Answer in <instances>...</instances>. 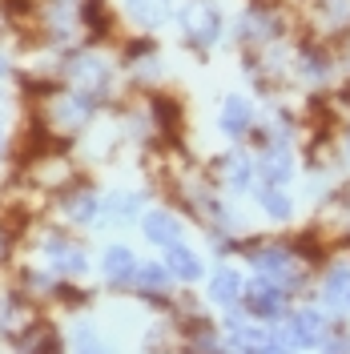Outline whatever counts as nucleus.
<instances>
[{"label":"nucleus","instance_id":"obj_1","mask_svg":"<svg viewBox=\"0 0 350 354\" xmlns=\"http://www.w3.org/2000/svg\"><path fill=\"white\" fill-rule=\"evenodd\" d=\"M330 326H326V314L314 306H302L286 318V326L278 330V342L294 346V351H314V346H326Z\"/></svg>","mask_w":350,"mask_h":354},{"label":"nucleus","instance_id":"obj_2","mask_svg":"<svg viewBox=\"0 0 350 354\" xmlns=\"http://www.w3.org/2000/svg\"><path fill=\"white\" fill-rule=\"evenodd\" d=\"M241 302H246V310H250L254 318H270V322H274V318L286 314V286H278V282H270V278L258 274V278L246 286V298H241Z\"/></svg>","mask_w":350,"mask_h":354},{"label":"nucleus","instance_id":"obj_3","mask_svg":"<svg viewBox=\"0 0 350 354\" xmlns=\"http://www.w3.org/2000/svg\"><path fill=\"white\" fill-rule=\"evenodd\" d=\"M250 262L254 270L270 278V282H278V286H298V262H294V254L290 250H278V245H270V250H258V254H250Z\"/></svg>","mask_w":350,"mask_h":354},{"label":"nucleus","instance_id":"obj_4","mask_svg":"<svg viewBox=\"0 0 350 354\" xmlns=\"http://www.w3.org/2000/svg\"><path fill=\"white\" fill-rule=\"evenodd\" d=\"M181 28L194 44H214L221 37V17L214 4H190L181 12Z\"/></svg>","mask_w":350,"mask_h":354},{"label":"nucleus","instance_id":"obj_5","mask_svg":"<svg viewBox=\"0 0 350 354\" xmlns=\"http://www.w3.org/2000/svg\"><path fill=\"white\" fill-rule=\"evenodd\" d=\"M258 174H262L266 185H286L290 174H294V157H290V145H286V137H270V149L262 153L258 161Z\"/></svg>","mask_w":350,"mask_h":354},{"label":"nucleus","instance_id":"obj_6","mask_svg":"<svg viewBox=\"0 0 350 354\" xmlns=\"http://www.w3.org/2000/svg\"><path fill=\"white\" fill-rule=\"evenodd\" d=\"M210 298L218 302V306H225V310H234L246 298V286H241V274L238 270H230V266H221L218 274L210 278Z\"/></svg>","mask_w":350,"mask_h":354},{"label":"nucleus","instance_id":"obj_7","mask_svg":"<svg viewBox=\"0 0 350 354\" xmlns=\"http://www.w3.org/2000/svg\"><path fill=\"white\" fill-rule=\"evenodd\" d=\"M322 302L334 314H350V266H334L322 282Z\"/></svg>","mask_w":350,"mask_h":354},{"label":"nucleus","instance_id":"obj_8","mask_svg":"<svg viewBox=\"0 0 350 354\" xmlns=\"http://www.w3.org/2000/svg\"><path fill=\"white\" fill-rule=\"evenodd\" d=\"M298 68H302V77H306L310 85H326L330 77H334V61H330V53L322 44H306L298 53Z\"/></svg>","mask_w":350,"mask_h":354},{"label":"nucleus","instance_id":"obj_9","mask_svg":"<svg viewBox=\"0 0 350 354\" xmlns=\"http://www.w3.org/2000/svg\"><path fill=\"white\" fill-rule=\"evenodd\" d=\"M145 238L154 245H181V221L174 218V214H161V209H154V214H145Z\"/></svg>","mask_w":350,"mask_h":354},{"label":"nucleus","instance_id":"obj_10","mask_svg":"<svg viewBox=\"0 0 350 354\" xmlns=\"http://www.w3.org/2000/svg\"><path fill=\"white\" fill-rule=\"evenodd\" d=\"M221 133H230V137H241V133L250 129V121H254V105L246 101V97H230L225 105H221Z\"/></svg>","mask_w":350,"mask_h":354},{"label":"nucleus","instance_id":"obj_11","mask_svg":"<svg viewBox=\"0 0 350 354\" xmlns=\"http://www.w3.org/2000/svg\"><path fill=\"white\" fill-rule=\"evenodd\" d=\"M125 4H129V17L141 21L145 28H157V24H165L174 17V4L169 0H125Z\"/></svg>","mask_w":350,"mask_h":354},{"label":"nucleus","instance_id":"obj_12","mask_svg":"<svg viewBox=\"0 0 350 354\" xmlns=\"http://www.w3.org/2000/svg\"><path fill=\"white\" fill-rule=\"evenodd\" d=\"M48 258H53V270H61V274H81L85 270V254L77 245H68L65 238H48Z\"/></svg>","mask_w":350,"mask_h":354},{"label":"nucleus","instance_id":"obj_13","mask_svg":"<svg viewBox=\"0 0 350 354\" xmlns=\"http://www.w3.org/2000/svg\"><path fill=\"white\" fill-rule=\"evenodd\" d=\"M133 274H137L133 250H125V245H109V250H105V278L117 286V282H129Z\"/></svg>","mask_w":350,"mask_h":354},{"label":"nucleus","instance_id":"obj_14","mask_svg":"<svg viewBox=\"0 0 350 354\" xmlns=\"http://www.w3.org/2000/svg\"><path fill=\"white\" fill-rule=\"evenodd\" d=\"M61 205H65V214L73 221H81V225H89V221L97 218V198H93V194H89V189H77V194H68L65 201H61Z\"/></svg>","mask_w":350,"mask_h":354},{"label":"nucleus","instance_id":"obj_15","mask_svg":"<svg viewBox=\"0 0 350 354\" xmlns=\"http://www.w3.org/2000/svg\"><path fill=\"white\" fill-rule=\"evenodd\" d=\"M169 274L185 278V282H197V278H201V262H197V254L181 250V245H169Z\"/></svg>","mask_w":350,"mask_h":354},{"label":"nucleus","instance_id":"obj_16","mask_svg":"<svg viewBox=\"0 0 350 354\" xmlns=\"http://www.w3.org/2000/svg\"><path fill=\"white\" fill-rule=\"evenodd\" d=\"M258 201H262V209H266V214H270L274 221H286L290 214H294V201L286 198V189H282V185H266V189H262V198H258Z\"/></svg>","mask_w":350,"mask_h":354},{"label":"nucleus","instance_id":"obj_17","mask_svg":"<svg viewBox=\"0 0 350 354\" xmlns=\"http://www.w3.org/2000/svg\"><path fill=\"white\" fill-rule=\"evenodd\" d=\"M330 17H334V28H350V0H322Z\"/></svg>","mask_w":350,"mask_h":354},{"label":"nucleus","instance_id":"obj_18","mask_svg":"<svg viewBox=\"0 0 350 354\" xmlns=\"http://www.w3.org/2000/svg\"><path fill=\"white\" fill-rule=\"evenodd\" d=\"M137 274H141V286L145 290H161L165 286V274H169V270H161V266H141V270H137Z\"/></svg>","mask_w":350,"mask_h":354},{"label":"nucleus","instance_id":"obj_19","mask_svg":"<svg viewBox=\"0 0 350 354\" xmlns=\"http://www.w3.org/2000/svg\"><path fill=\"white\" fill-rule=\"evenodd\" d=\"M109 209H113V214H117V218H129L133 209H137V198H125V201L117 198V201H113V205H109Z\"/></svg>","mask_w":350,"mask_h":354},{"label":"nucleus","instance_id":"obj_20","mask_svg":"<svg viewBox=\"0 0 350 354\" xmlns=\"http://www.w3.org/2000/svg\"><path fill=\"white\" fill-rule=\"evenodd\" d=\"M28 354H61V342H57V338H41Z\"/></svg>","mask_w":350,"mask_h":354},{"label":"nucleus","instance_id":"obj_21","mask_svg":"<svg viewBox=\"0 0 350 354\" xmlns=\"http://www.w3.org/2000/svg\"><path fill=\"white\" fill-rule=\"evenodd\" d=\"M0 73H4V57H0Z\"/></svg>","mask_w":350,"mask_h":354},{"label":"nucleus","instance_id":"obj_22","mask_svg":"<svg viewBox=\"0 0 350 354\" xmlns=\"http://www.w3.org/2000/svg\"><path fill=\"white\" fill-rule=\"evenodd\" d=\"M347 149H350V137H347Z\"/></svg>","mask_w":350,"mask_h":354}]
</instances>
